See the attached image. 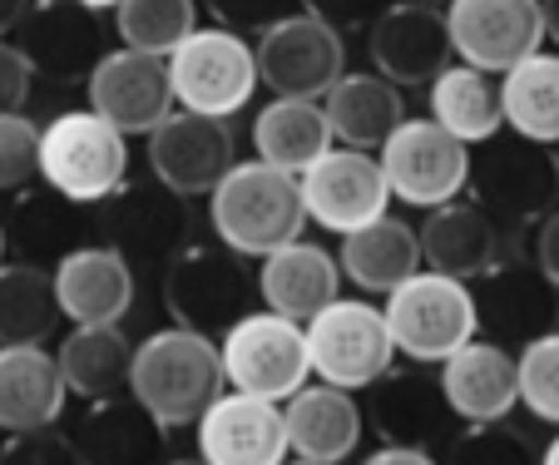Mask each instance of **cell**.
Here are the masks:
<instances>
[{
    "mask_svg": "<svg viewBox=\"0 0 559 465\" xmlns=\"http://www.w3.org/2000/svg\"><path fill=\"white\" fill-rule=\"evenodd\" d=\"M209 228L228 253L263 263L267 253L302 238V189L293 174L273 169V164L238 159L209 193Z\"/></svg>",
    "mask_w": 559,
    "mask_h": 465,
    "instance_id": "6da1fadb",
    "label": "cell"
},
{
    "mask_svg": "<svg viewBox=\"0 0 559 465\" xmlns=\"http://www.w3.org/2000/svg\"><path fill=\"white\" fill-rule=\"evenodd\" d=\"M129 396L154 416L164 431L193 426L223 396L218 342L183 327L148 332L129 361Z\"/></svg>",
    "mask_w": 559,
    "mask_h": 465,
    "instance_id": "7a4b0ae2",
    "label": "cell"
},
{
    "mask_svg": "<svg viewBox=\"0 0 559 465\" xmlns=\"http://www.w3.org/2000/svg\"><path fill=\"white\" fill-rule=\"evenodd\" d=\"M158 293H164V312L174 318V327L199 332V337H223L238 318L253 312L258 283L248 273V258L228 253V248L213 238V243H189L169 258V267L158 273Z\"/></svg>",
    "mask_w": 559,
    "mask_h": 465,
    "instance_id": "3957f363",
    "label": "cell"
},
{
    "mask_svg": "<svg viewBox=\"0 0 559 465\" xmlns=\"http://www.w3.org/2000/svg\"><path fill=\"white\" fill-rule=\"evenodd\" d=\"M40 179L64 203H105L129 179V139L95 109H64L40 129Z\"/></svg>",
    "mask_w": 559,
    "mask_h": 465,
    "instance_id": "277c9868",
    "label": "cell"
},
{
    "mask_svg": "<svg viewBox=\"0 0 559 465\" xmlns=\"http://www.w3.org/2000/svg\"><path fill=\"white\" fill-rule=\"evenodd\" d=\"M381 322H386L391 347L412 357L416 367H441L451 351L480 337L471 283H455L441 273H412L402 287H391Z\"/></svg>",
    "mask_w": 559,
    "mask_h": 465,
    "instance_id": "5b68a950",
    "label": "cell"
},
{
    "mask_svg": "<svg viewBox=\"0 0 559 465\" xmlns=\"http://www.w3.org/2000/svg\"><path fill=\"white\" fill-rule=\"evenodd\" d=\"M471 203L490 213L515 238L520 228H535L545 213L559 208V174L555 154H545L530 139H486L480 154H471Z\"/></svg>",
    "mask_w": 559,
    "mask_h": 465,
    "instance_id": "8992f818",
    "label": "cell"
},
{
    "mask_svg": "<svg viewBox=\"0 0 559 465\" xmlns=\"http://www.w3.org/2000/svg\"><path fill=\"white\" fill-rule=\"evenodd\" d=\"M223 361V386L243 396H263V402L283 406L293 392H302L312 377L307 361V337L297 322L277 318V312H248L218 337Z\"/></svg>",
    "mask_w": 559,
    "mask_h": 465,
    "instance_id": "52a82bcc",
    "label": "cell"
},
{
    "mask_svg": "<svg viewBox=\"0 0 559 465\" xmlns=\"http://www.w3.org/2000/svg\"><path fill=\"white\" fill-rule=\"evenodd\" d=\"M174 105L203 119H233L258 95V60L243 35L199 25L179 50L169 55Z\"/></svg>",
    "mask_w": 559,
    "mask_h": 465,
    "instance_id": "ba28073f",
    "label": "cell"
},
{
    "mask_svg": "<svg viewBox=\"0 0 559 465\" xmlns=\"http://www.w3.org/2000/svg\"><path fill=\"white\" fill-rule=\"evenodd\" d=\"M99 208V238L105 248H115L134 273H164L169 258L193 238V213L189 199L169 193L164 183H134L124 179V189H115Z\"/></svg>",
    "mask_w": 559,
    "mask_h": 465,
    "instance_id": "9c48e42d",
    "label": "cell"
},
{
    "mask_svg": "<svg viewBox=\"0 0 559 465\" xmlns=\"http://www.w3.org/2000/svg\"><path fill=\"white\" fill-rule=\"evenodd\" d=\"M377 164L391 199L412 203V208H441L461 199L471 183V148L431 119H402L377 148Z\"/></svg>",
    "mask_w": 559,
    "mask_h": 465,
    "instance_id": "30bf717a",
    "label": "cell"
},
{
    "mask_svg": "<svg viewBox=\"0 0 559 465\" xmlns=\"http://www.w3.org/2000/svg\"><path fill=\"white\" fill-rule=\"evenodd\" d=\"M302 337L317 381L337 386V392H367L381 371H391V357H396L386 322H381V307L347 302V297L322 307L302 327Z\"/></svg>",
    "mask_w": 559,
    "mask_h": 465,
    "instance_id": "8fae6325",
    "label": "cell"
},
{
    "mask_svg": "<svg viewBox=\"0 0 559 465\" xmlns=\"http://www.w3.org/2000/svg\"><path fill=\"white\" fill-rule=\"evenodd\" d=\"M253 60L258 85L273 90V99H322L347 74V45L332 25L297 11L258 35Z\"/></svg>",
    "mask_w": 559,
    "mask_h": 465,
    "instance_id": "7c38bea8",
    "label": "cell"
},
{
    "mask_svg": "<svg viewBox=\"0 0 559 465\" xmlns=\"http://www.w3.org/2000/svg\"><path fill=\"white\" fill-rule=\"evenodd\" d=\"M148 174L179 199H209L218 179L238 164V139L228 119H203L189 109H174L158 129H148Z\"/></svg>",
    "mask_w": 559,
    "mask_h": 465,
    "instance_id": "4fadbf2b",
    "label": "cell"
},
{
    "mask_svg": "<svg viewBox=\"0 0 559 465\" xmlns=\"http://www.w3.org/2000/svg\"><path fill=\"white\" fill-rule=\"evenodd\" d=\"M445 31L461 64L480 74H506L545 45L539 0H451Z\"/></svg>",
    "mask_w": 559,
    "mask_h": 465,
    "instance_id": "5bb4252c",
    "label": "cell"
},
{
    "mask_svg": "<svg viewBox=\"0 0 559 465\" xmlns=\"http://www.w3.org/2000/svg\"><path fill=\"white\" fill-rule=\"evenodd\" d=\"M11 35L15 50L31 60L35 74L50 85H85L90 70L105 60V25L99 11H85L74 0H31Z\"/></svg>",
    "mask_w": 559,
    "mask_h": 465,
    "instance_id": "9a60e30c",
    "label": "cell"
},
{
    "mask_svg": "<svg viewBox=\"0 0 559 465\" xmlns=\"http://www.w3.org/2000/svg\"><path fill=\"white\" fill-rule=\"evenodd\" d=\"M367 55L371 70L396 90L431 85L441 70H451V31L445 11L421 5V0H391L386 11L367 25Z\"/></svg>",
    "mask_w": 559,
    "mask_h": 465,
    "instance_id": "2e32d148",
    "label": "cell"
},
{
    "mask_svg": "<svg viewBox=\"0 0 559 465\" xmlns=\"http://www.w3.org/2000/svg\"><path fill=\"white\" fill-rule=\"evenodd\" d=\"M297 189H302L307 223L342 233V238L381 218L391 203L377 154H361V148H328L312 169L297 174Z\"/></svg>",
    "mask_w": 559,
    "mask_h": 465,
    "instance_id": "e0dca14e",
    "label": "cell"
},
{
    "mask_svg": "<svg viewBox=\"0 0 559 465\" xmlns=\"http://www.w3.org/2000/svg\"><path fill=\"white\" fill-rule=\"evenodd\" d=\"M416 243H421V263L441 277H455V283H480L506 258H520L515 238L471 199H451L441 208H426V223L416 228Z\"/></svg>",
    "mask_w": 559,
    "mask_h": 465,
    "instance_id": "ac0fdd59",
    "label": "cell"
},
{
    "mask_svg": "<svg viewBox=\"0 0 559 465\" xmlns=\"http://www.w3.org/2000/svg\"><path fill=\"white\" fill-rule=\"evenodd\" d=\"M90 109L119 134H148L174 115V85H169V60L139 50H105V60L90 70L85 80Z\"/></svg>",
    "mask_w": 559,
    "mask_h": 465,
    "instance_id": "d6986e66",
    "label": "cell"
},
{
    "mask_svg": "<svg viewBox=\"0 0 559 465\" xmlns=\"http://www.w3.org/2000/svg\"><path fill=\"white\" fill-rule=\"evenodd\" d=\"M361 421L381 445H406V451H431L445 431H455V416L441 396V377L426 367H391L367 386Z\"/></svg>",
    "mask_w": 559,
    "mask_h": 465,
    "instance_id": "ffe728a7",
    "label": "cell"
},
{
    "mask_svg": "<svg viewBox=\"0 0 559 465\" xmlns=\"http://www.w3.org/2000/svg\"><path fill=\"white\" fill-rule=\"evenodd\" d=\"M475 297V327L486 342L500 347H525V342L555 332V287L539 277V267L525 253L506 258L496 273H486L471 287Z\"/></svg>",
    "mask_w": 559,
    "mask_h": 465,
    "instance_id": "44dd1931",
    "label": "cell"
},
{
    "mask_svg": "<svg viewBox=\"0 0 559 465\" xmlns=\"http://www.w3.org/2000/svg\"><path fill=\"white\" fill-rule=\"evenodd\" d=\"M203 465H283L287 461V431L283 406L263 396L223 392L209 412L193 421Z\"/></svg>",
    "mask_w": 559,
    "mask_h": 465,
    "instance_id": "7402d4cb",
    "label": "cell"
},
{
    "mask_svg": "<svg viewBox=\"0 0 559 465\" xmlns=\"http://www.w3.org/2000/svg\"><path fill=\"white\" fill-rule=\"evenodd\" d=\"M60 318L74 327H119L134 307V267L105 243H80L50 273Z\"/></svg>",
    "mask_w": 559,
    "mask_h": 465,
    "instance_id": "603a6c76",
    "label": "cell"
},
{
    "mask_svg": "<svg viewBox=\"0 0 559 465\" xmlns=\"http://www.w3.org/2000/svg\"><path fill=\"white\" fill-rule=\"evenodd\" d=\"M441 396L455 421L465 426H500L520 406V371L515 351L500 342L471 337L461 351L441 361Z\"/></svg>",
    "mask_w": 559,
    "mask_h": 465,
    "instance_id": "cb8c5ba5",
    "label": "cell"
},
{
    "mask_svg": "<svg viewBox=\"0 0 559 465\" xmlns=\"http://www.w3.org/2000/svg\"><path fill=\"white\" fill-rule=\"evenodd\" d=\"M164 441H169V431L134 396L85 402L70 431L80 465H164Z\"/></svg>",
    "mask_w": 559,
    "mask_h": 465,
    "instance_id": "d4e9b609",
    "label": "cell"
},
{
    "mask_svg": "<svg viewBox=\"0 0 559 465\" xmlns=\"http://www.w3.org/2000/svg\"><path fill=\"white\" fill-rule=\"evenodd\" d=\"M253 283H258V297H263V312H277V318L307 327L322 307L337 302L342 267L322 243L297 238V243H287V248H277V253L263 258Z\"/></svg>",
    "mask_w": 559,
    "mask_h": 465,
    "instance_id": "484cf974",
    "label": "cell"
},
{
    "mask_svg": "<svg viewBox=\"0 0 559 465\" xmlns=\"http://www.w3.org/2000/svg\"><path fill=\"white\" fill-rule=\"evenodd\" d=\"M283 431H287V451L297 461H322V465H342L352 451L361 445V406L352 392L337 386H302L283 402Z\"/></svg>",
    "mask_w": 559,
    "mask_h": 465,
    "instance_id": "4316f807",
    "label": "cell"
},
{
    "mask_svg": "<svg viewBox=\"0 0 559 465\" xmlns=\"http://www.w3.org/2000/svg\"><path fill=\"white\" fill-rule=\"evenodd\" d=\"M64 377L45 347H0V431H45L64 412Z\"/></svg>",
    "mask_w": 559,
    "mask_h": 465,
    "instance_id": "83f0119b",
    "label": "cell"
},
{
    "mask_svg": "<svg viewBox=\"0 0 559 465\" xmlns=\"http://www.w3.org/2000/svg\"><path fill=\"white\" fill-rule=\"evenodd\" d=\"M337 267L347 283H357L361 293L386 297L391 287H402L412 273H421V243H416V228L406 218H371L367 228L347 233L342 238Z\"/></svg>",
    "mask_w": 559,
    "mask_h": 465,
    "instance_id": "f1b7e54d",
    "label": "cell"
},
{
    "mask_svg": "<svg viewBox=\"0 0 559 465\" xmlns=\"http://www.w3.org/2000/svg\"><path fill=\"white\" fill-rule=\"evenodd\" d=\"M322 115H328L332 139H342V148L371 154L406 119V105L402 90L386 85L381 74H342L337 85L322 95Z\"/></svg>",
    "mask_w": 559,
    "mask_h": 465,
    "instance_id": "f546056e",
    "label": "cell"
},
{
    "mask_svg": "<svg viewBox=\"0 0 559 465\" xmlns=\"http://www.w3.org/2000/svg\"><path fill=\"white\" fill-rule=\"evenodd\" d=\"M129 361H134V342L124 327H74L55 351V367L64 377V392L80 402H105V396L129 392Z\"/></svg>",
    "mask_w": 559,
    "mask_h": 465,
    "instance_id": "4dcf8cb0",
    "label": "cell"
},
{
    "mask_svg": "<svg viewBox=\"0 0 559 465\" xmlns=\"http://www.w3.org/2000/svg\"><path fill=\"white\" fill-rule=\"evenodd\" d=\"M253 148H258V164H273V169L297 179V174L312 169L332 148L328 115H322L317 99H273L253 119Z\"/></svg>",
    "mask_w": 559,
    "mask_h": 465,
    "instance_id": "1f68e13d",
    "label": "cell"
},
{
    "mask_svg": "<svg viewBox=\"0 0 559 465\" xmlns=\"http://www.w3.org/2000/svg\"><path fill=\"white\" fill-rule=\"evenodd\" d=\"M431 124H441L451 139H461L465 148L486 144L506 129L500 115V80L496 74H480L471 64H451L431 80Z\"/></svg>",
    "mask_w": 559,
    "mask_h": 465,
    "instance_id": "d6a6232c",
    "label": "cell"
},
{
    "mask_svg": "<svg viewBox=\"0 0 559 465\" xmlns=\"http://www.w3.org/2000/svg\"><path fill=\"white\" fill-rule=\"evenodd\" d=\"M500 115L515 139L539 148L559 144V55L535 50L500 74Z\"/></svg>",
    "mask_w": 559,
    "mask_h": 465,
    "instance_id": "836d02e7",
    "label": "cell"
},
{
    "mask_svg": "<svg viewBox=\"0 0 559 465\" xmlns=\"http://www.w3.org/2000/svg\"><path fill=\"white\" fill-rule=\"evenodd\" d=\"M60 327L55 283L40 263H0V347H45Z\"/></svg>",
    "mask_w": 559,
    "mask_h": 465,
    "instance_id": "e575fe53",
    "label": "cell"
},
{
    "mask_svg": "<svg viewBox=\"0 0 559 465\" xmlns=\"http://www.w3.org/2000/svg\"><path fill=\"white\" fill-rule=\"evenodd\" d=\"M115 31L124 50L169 60L193 31H199V0H119Z\"/></svg>",
    "mask_w": 559,
    "mask_h": 465,
    "instance_id": "d590c367",
    "label": "cell"
},
{
    "mask_svg": "<svg viewBox=\"0 0 559 465\" xmlns=\"http://www.w3.org/2000/svg\"><path fill=\"white\" fill-rule=\"evenodd\" d=\"M5 223V248H21L25 263H35V258H55L60 263L74 243V203H64L60 193H15V208L11 218H0Z\"/></svg>",
    "mask_w": 559,
    "mask_h": 465,
    "instance_id": "8d00e7d4",
    "label": "cell"
},
{
    "mask_svg": "<svg viewBox=\"0 0 559 465\" xmlns=\"http://www.w3.org/2000/svg\"><path fill=\"white\" fill-rule=\"evenodd\" d=\"M515 371H520V402L530 406V416L559 426V327L525 342L515 357Z\"/></svg>",
    "mask_w": 559,
    "mask_h": 465,
    "instance_id": "74e56055",
    "label": "cell"
},
{
    "mask_svg": "<svg viewBox=\"0 0 559 465\" xmlns=\"http://www.w3.org/2000/svg\"><path fill=\"white\" fill-rule=\"evenodd\" d=\"M441 465H539V455L510 426H465L445 441Z\"/></svg>",
    "mask_w": 559,
    "mask_h": 465,
    "instance_id": "f35d334b",
    "label": "cell"
},
{
    "mask_svg": "<svg viewBox=\"0 0 559 465\" xmlns=\"http://www.w3.org/2000/svg\"><path fill=\"white\" fill-rule=\"evenodd\" d=\"M40 179V124L31 115H0V193H25Z\"/></svg>",
    "mask_w": 559,
    "mask_h": 465,
    "instance_id": "ab89813d",
    "label": "cell"
},
{
    "mask_svg": "<svg viewBox=\"0 0 559 465\" xmlns=\"http://www.w3.org/2000/svg\"><path fill=\"white\" fill-rule=\"evenodd\" d=\"M203 5L218 21V31L233 35H263L267 25L297 15V0H203Z\"/></svg>",
    "mask_w": 559,
    "mask_h": 465,
    "instance_id": "60d3db41",
    "label": "cell"
},
{
    "mask_svg": "<svg viewBox=\"0 0 559 465\" xmlns=\"http://www.w3.org/2000/svg\"><path fill=\"white\" fill-rule=\"evenodd\" d=\"M0 465H80V455H74L70 436L45 426V431L11 436V441L0 445Z\"/></svg>",
    "mask_w": 559,
    "mask_h": 465,
    "instance_id": "b9f144b4",
    "label": "cell"
},
{
    "mask_svg": "<svg viewBox=\"0 0 559 465\" xmlns=\"http://www.w3.org/2000/svg\"><path fill=\"white\" fill-rule=\"evenodd\" d=\"M391 0H297V11L312 15V21L332 25V31H361V25H371L381 11H386Z\"/></svg>",
    "mask_w": 559,
    "mask_h": 465,
    "instance_id": "7bdbcfd3",
    "label": "cell"
},
{
    "mask_svg": "<svg viewBox=\"0 0 559 465\" xmlns=\"http://www.w3.org/2000/svg\"><path fill=\"white\" fill-rule=\"evenodd\" d=\"M31 85H35V70L15 40H0V115H21L25 99H31Z\"/></svg>",
    "mask_w": 559,
    "mask_h": 465,
    "instance_id": "ee69618b",
    "label": "cell"
},
{
    "mask_svg": "<svg viewBox=\"0 0 559 465\" xmlns=\"http://www.w3.org/2000/svg\"><path fill=\"white\" fill-rule=\"evenodd\" d=\"M530 263H535L539 277L559 293V208L535 223V253H530Z\"/></svg>",
    "mask_w": 559,
    "mask_h": 465,
    "instance_id": "f6af8a7d",
    "label": "cell"
},
{
    "mask_svg": "<svg viewBox=\"0 0 559 465\" xmlns=\"http://www.w3.org/2000/svg\"><path fill=\"white\" fill-rule=\"evenodd\" d=\"M361 465H441L431 451H406V445H381Z\"/></svg>",
    "mask_w": 559,
    "mask_h": 465,
    "instance_id": "bcb514c9",
    "label": "cell"
},
{
    "mask_svg": "<svg viewBox=\"0 0 559 465\" xmlns=\"http://www.w3.org/2000/svg\"><path fill=\"white\" fill-rule=\"evenodd\" d=\"M25 5H31V0H0V40H5V35H11L15 25H21Z\"/></svg>",
    "mask_w": 559,
    "mask_h": 465,
    "instance_id": "7dc6e473",
    "label": "cell"
},
{
    "mask_svg": "<svg viewBox=\"0 0 559 465\" xmlns=\"http://www.w3.org/2000/svg\"><path fill=\"white\" fill-rule=\"evenodd\" d=\"M539 15H545V40L559 45V0H539Z\"/></svg>",
    "mask_w": 559,
    "mask_h": 465,
    "instance_id": "c3c4849f",
    "label": "cell"
},
{
    "mask_svg": "<svg viewBox=\"0 0 559 465\" xmlns=\"http://www.w3.org/2000/svg\"><path fill=\"white\" fill-rule=\"evenodd\" d=\"M74 5H85V11H115L119 0H74Z\"/></svg>",
    "mask_w": 559,
    "mask_h": 465,
    "instance_id": "681fc988",
    "label": "cell"
},
{
    "mask_svg": "<svg viewBox=\"0 0 559 465\" xmlns=\"http://www.w3.org/2000/svg\"><path fill=\"white\" fill-rule=\"evenodd\" d=\"M539 465H559V436L545 445V455H539Z\"/></svg>",
    "mask_w": 559,
    "mask_h": 465,
    "instance_id": "f907efd6",
    "label": "cell"
},
{
    "mask_svg": "<svg viewBox=\"0 0 559 465\" xmlns=\"http://www.w3.org/2000/svg\"><path fill=\"white\" fill-rule=\"evenodd\" d=\"M164 465H203V461H199V455H189V461H164Z\"/></svg>",
    "mask_w": 559,
    "mask_h": 465,
    "instance_id": "816d5d0a",
    "label": "cell"
},
{
    "mask_svg": "<svg viewBox=\"0 0 559 465\" xmlns=\"http://www.w3.org/2000/svg\"><path fill=\"white\" fill-rule=\"evenodd\" d=\"M0 263H5V223H0Z\"/></svg>",
    "mask_w": 559,
    "mask_h": 465,
    "instance_id": "f5cc1de1",
    "label": "cell"
},
{
    "mask_svg": "<svg viewBox=\"0 0 559 465\" xmlns=\"http://www.w3.org/2000/svg\"><path fill=\"white\" fill-rule=\"evenodd\" d=\"M421 5H436V11H441V5H451V0H421Z\"/></svg>",
    "mask_w": 559,
    "mask_h": 465,
    "instance_id": "db71d44e",
    "label": "cell"
},
{
    "mask_svg": "<svg viewBox=\"0 0 559 465\" xmlns=\"http://www.w3.org/2000/svg\"><path fill=\"white\" fill-rule=\"evenodd\" d=\"M283 465H322V461H283Z\"/></svg>",
    "mask_w": 559,
    "mask_h": 465,
    "instance_id": "11a10c76",
    "label": "cell"
},
{
    "mask_svg": "<svg viewBox=\"0 0 559 465\" xmlns=\"http://www.w3.org/2000/svg\"><path fill=\"white\" fill-rule=\"evenodd\" d=\"M555 174H559V144H555Z\"/></svg>",
    "mask_w": 559,
    "mask_h": 465,
    "instance_id": "9f6ffc18",
    "label": "cell"
}]
</instances>
